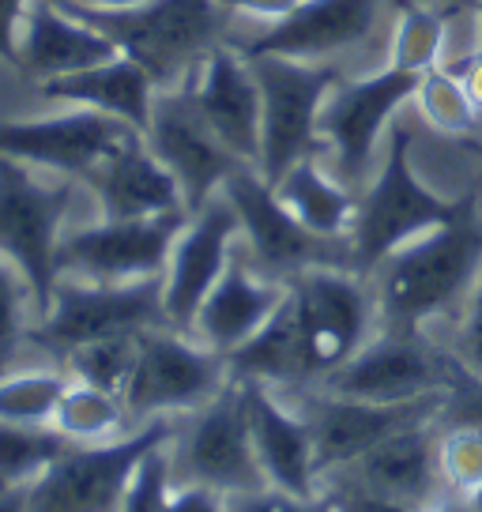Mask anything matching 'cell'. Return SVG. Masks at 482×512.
I'll return each instance as SVG.
<instances>
[{
	"instance_id": "cell-1",
	"label": "cell",
	"mask_w": 482,
	"mask_h": 512,
	"mask_svg": "<svg viewBox=\"0 0 482 512\" xmlns=\"http://www.w3.org/2000/svg\"><path fill=\"white\" fill-rule=\"evenodd\" d=\"M482 275V219L479 196L471 192L467 208L452 223L377 264V320L385 332H422V324L445 313Z\"/></svg>"
},
{
	"instance_id": "cell-2",
	"label": "cell",
	"mask_w": 482,
	"mask_h": 512,
	"mask_svg": "<svg viewBox=\"0 0 482 512\" xmlns=\"http://www.w3.org/2000/svg\"><path fill=\"white\" fill-rule=\"evenodd\" d=\"M72 16L102 31L125 57L147 68L159 91L177 87L193 76L200 61L223 42L230 12L219 0H144L136 8L106 12L76 0H57Z\"/></svg>"
},
{
	"instance_id": "cell-3",
	"label": "cell",
	"mask_w": 482,
	"mask_h": 512,
	"mask_svg": "<svg viewBox=\"0 0 482 512\" xmlns=\"http://www.w3.org/2000/svg\"><path fill=\"white\" fill-rule=\"evenodd\" d=\"M471 192L449 200L418 177L411 162V128L403 121L388 125L385 166L366 189L358 192V211L351 226V264L354 272H377L388 256L407 241L452 223L467 208Z\"/></svg>"
},
{
	"instance_id": "cell-4",
	"label": "cell",
	"mask_w": 482,
	"mask_h": 512,
	"mask_svg": "<svg viewBox=\"0 0 482 512\" xmlns=\"http://www.w3.org/2000/svg\"><path fill=\"white\" fill-rule=\"evenodd\" d=\"M170 441L174 426L166 418H147L121 441H72L31 482L27 512H121L136 467Z\"/></svg>"
},
{
	"instance_id": "cell-5",
	"label": "cell",
	"mask_w": 482,
	"mask_h": 512,
	"mask_svg": "<svg viewBox=\"0 0 482 512\" xmlns=\"http://www.w3.org/2000/svg\"><path fill=\"white\" fill-rule=\"evenodd\" d=\"M76 196V181H38L27 162L0 155V256L12 260L27 279L38 313L46 317L61 268L57 249L65 238V215Z\"/></svg>"
},
{
	"instance_id": "cell-6",
	"label": "cell",
	"mask_w": 482,
	"mask_h": 512,
	"mask_svg": "<svg viewBox=\"0 0 482 512\" xmlns=\"http://www.w3.org/2000/svg\"><path fill=\"white\" fill-rule=\"evenodd\" d=\"M260 87V177L275 185L290 166L328 147L317 132V113L336 87V64L294 61V57H245Z\"/></svg>"
},
{
	"instance_id": "cell-7",
	"label": "cell",
	"mask_w": 482,
	"mask_h": 512,
	"mask_svg": "<svg viewBox=\"0 0 482 512\" xmlns=\"http://www.w3.org/2000/svg\"><path fill=\"white\" fill-rule=\"evenodd\" d=\"M151 328H170L162 275L132 279V283H91V279L61 275L53 305L31 332V343L65 358L83 343L110 336H140Z\"/></svg>"
},
{
	"instance_id": "cell-8",
	"label": "cell",
	"mask_w": 482,
	"mask_h": 512,
	"mask_svg": "<svg viewBox=\"0 0 482 512\" xmlns=\"http://www.w3.org/2000/svg\"><path fill=\"white\" fill-rule=\"evenodd\" d=\"M287 287L302 336L306 384H317L370 343L377 298L351 268H309Z\"/></svg>"
},
{
	"instance_id": "cell-9",
	"label": "cell",
	"mask_w": 482,
	"mask_h": 512,
	"mask_svg": "<svg viewBox=\"0 0 482 512\" xmlns=\"http://www.w3.org/2000/svg\"><path fill=\"white\" fill-rule=\"evenodd\" d=\"M223 196L234 204L241 241L260 275L290 283L309 268H354L351 241H332L298 223L257 166H241L223 181Z\"/></svg>"
},
{
	"instance_id": "cell-10",
	"label": "cell",
	"mask_w": 482,
	"mask_h": 512,
	"mask_svg": "<svg viewBox=\"0 0 482 512\" xmlns=\"http://www.w3.org/2000/svg\"><path fill=\"white\" fill-rule=\"evenodd\" d=\"M464 377V366L434 351L422 332H381L339 369L317 381V392L366 403H411L434 392H449Z\"/></svg>"
},
{
	"instance_id": "cell-11",
	"label": "cell",
	"mask_w": 482,
	"mask_h": 512,
	"mask_svg": "<svg viewBox=\"0 0 482 512\" xmlns=\"http://www.w3.org/2000/svg\"><path fill=\"white\" fill-rule=\"evenodd\" d=\"M170 464L185 482L208 486L223 497L268 490L257 445H253V430H249L245 396L234 377L215 400L193 411V422L177 437Z\"/></svg>"
},
{
	"instance_id": "cell-12",
	"label": "cell",
	"mask_w": 482,
	"mask_h": 512,
	"mask_svg": "<svg viewBox=\"0 0 482 512\" xmlns=\"http://www.w3.org/2000/svg\"><path fill=\"white\" fill-rule=\"evenodd\" d=\"M422 72L388 64L385 72L366 76V80H339L317 113V132L336 155L339 181L347 189H366V174L373 166V151L381 132L392 125V113L403 102L418 95Z\"/></svg>"
},
{
	"instance_id": "cell-13",
	"label": "cell",
	"mask_w": 482,
	"mask_h": 512,
	"mask_svg": "<svg viewBox=\"0 0 482 512\" xmlns=\"http://www.w3.org/2000/svg\"><path fill=\"white\" fill-rule=\"evenodd\" d=\"M230 384L226 354L193 343L177 328H151L140 336L136 369L125 388V411L136 418H162L170 411H196Z\"/></svg>"
},
{
	"instance_id": "cell-14",
	"label": "cell",
	"mask_w": 482,
	"mask_h": 512,
	"mask_svg": "<svg viewBox=\"0 0 482 512\" xmlns=\"http://www.w3.org/2000/svg\"><path fill=\"white\" fill-rule=\"evenodd\" d=\"M189 223V211H166L147 219H102L95 226L68 230L57 249L61 275L91 283H132L166 275L177 234Z\"/></svg>"
},
{
	"instance_id": "cell-15",
	"label": "cell",
	"mask_w": 482,
	"mask_h": 512,
	"mask_svg": "<svg viewBox=\"0 0 482 512\" xmlns=\"http://www.w3.org/2000/svg\"><path fill=\"white\" fill-rule=\"evenodd\" d=\"M144 136L121 117L68 106L57 117H31V121H0V155L27 166H42L68 181H87L117 147Z\"/></svg>"
},
{
	"instance_id": "cell-16",
	"label": "cell",
	"mask_w": 482,
	"mask_h": 512,
	"mask_svg": "<svg viewBox=\"0 0 482 512\" xmlns=\"http://www.w3.org/2000/svg\"><path fill=\"white\" fill-rule=\"evenodd\" d=\"M147 147L177 177L189 215H196L208 200H215L223 192V181L234 170L249 166L215 136V128L204 121V113L196 110L185 83L166 87L155 95V110H151V125H147Z\"/></svg>"
},
{
	"instance_id": "cell-17",
	"label": "cell",
	"mask_w": 482,
	"mask_h": 512,
	"mask_svg": "<svg viewBox=\"0 0 482 512\" xmlns=\"http://www.w3.org/2000/svg\"><path fill=\"white\" fill-rule=\"evenodd\" d=\"M445 400H449V392H434V396H422L411 403L343 400V396H328V392L306 396L302 415L309 418V430L317 441L321 475L354 464L362 452L388 441L392 433L422 426V422H437L445 411Z\"/></svg>"
},
{
	"instance_id": "cell-18",
	"label": "cell",
	"mask_w": 482,
	"mask_h": 512,
	"mask_svg": "<svg viewBox=\"0 0 482 512\" xmlns=\"http://www.w3.org/2000/svg\"><path fill=\"white\" fill-rule=\"evenodd\" d=\"M241 238V223L234 204L223 192L204 208L189 215L185 230L177 234L170 264H166V320L177 332H193L196 313L211 287L223 279L226 264L234 256V241Z\"/></svg>"
},
{
	"instance_id": "cell-19",
	"label": "cell",
	"mask_w": 482,
	"mask_h": 512,
	"mask_svg": "<svg viewBox=\"0 0 482 512\" xmlns=\"http://www.w3.org/2000/svg\"><path fill=\"white\" fill-rule=\"evenodd\" d=\"M193 95L196 110L204 113V121L215 128V136L223 140L241 162L257 166L260 162V87L253 68L245 61V53L234 46L211 49L200 61L193 76L185 80Z\"/></svg>"
},
{
	"instance_id": "cell-20",
	"label": "cell",
	"mask_w": 482,
	"mask_h": 512,
	"mask_svg": "<svg viewBox=\"0 0 482 512\" xmlns=\"http://www.w3.org/2000/svg\"><path fill=\"white\" fill-rule=\"evenodd\" d=\"M249 411V430L257 445V460L272 490H287L298 497H317L321 467H317V441L309 418L294 411L264 381H238Z\"/></svg>"
},
{
	"instance_id": "cell-21",
	"label": "cell",
	"mask_w": 482,
	"mask_h": 512,
	"mask_svg": "<svg viewBox=\"0 0 482 512\" xmlns=\"http://www.w3.org/2000/svg\"><path fill=\"white\" fill-rule=\"evenodd\" d=\"M377 27V0H302L290 16L268 23L249 42H241L245 57H294V61H324L343 49L366 42Z\"/></svg>"
},
{
	"instance_id": "cell-22",
	"label": "cell",
	"mask_w": 482,
	"mask_h": 512,
	"mask_svg": "<svg viewBox=\"0 0 482 512\" xmlns=\"http://www.w3.org/2000/svg\"><path fill=\"white\" fill-rule=\"evenodd\" d=\"M434 426L437 422H422V426L392 433L388 441L362 452L354 464L339 467L343 471L339 482L430 512L441 494V479H445L441 475V437H434Z\"/></svg>"
},
{
	"instance_id": "cell-23",
	"label": "cell",
	"mask_w": 482,
	"mask_h": 512,
	"mask_svg": "<svg viewBox=\"0 0 482 512\" xmlns=\"http://www.w3.org/2000/svg\"><path fill=\"white\" fill-rule=\"evenodd\" d=\"M287 298V283H275L268 275L253 272L249 256H230L223 279L211 287L196 313L193 332L211 351L230 354L245 339H253L275 317V309Z\"/></svg>"
},
{
	"instance_id": "cell-24",
	"label": "cell",
	"mask_w": 482,
	"mask_h": 512,
	"mask_svg": "<svg viewBox=\"0 0 482 512\" xmlns=\"http://www.w3.org/2000/svg\"><path fill=\"white\" fill-rule=\"evenodd\" d=\"M83 185L95 192L102 219H147V215L185 211L177 177L147 147V136L117 147Z\"/></svg>"
},
{
	"instance_id": "cell-25",
	"label": "cell",
	"mask_w": 482,
	"mask_h": 512,
	"mask_svg": "<svg viewBox=\"0 0 482 512\" xmlns=\"http://www.w3.org/2000/svg\"><path fill=\"white\" fill-rule=\"evenodd\" d=\"M117 53L121 49L106 34L72 16L57 0H31L19 38V57H23L19 72H27L31 80L46 83L57 76H72L80 68L110 61Z\"/></svg>"
},
{
	"instance_id": "cell-26",
	"label": "cell",
	"mask_w": 482,
	"mask_h": 512,
	"mask_svg": "<svg viewBox=\"0 0 482 512\" xmlns=\"http://www.w3.org/2000/svg\"><path fill=\"white\" fill-rule=\"evenodd\" d=\"M155 95L159 83L147 76V68L117 53L110 61L80 68L72 76H57V80L42 83V98L46 102H65V106H87V110L110 113L129 121L147 136L151 125V110H155Z\"/></svg>"
},
{
	"instance_id": "cell-27",
	"label": "cell",
	"mask_w": 482,
	"mask_h": 512,
	"mask_svg": "<svg viewBox=\"0 0 482 512\" xmlns=\"http://www.w3.org/2000/svg\"><path fill=\"white\" fill-rule=\"evenodd\" d=\"M275 196L283 200V208L298 219V223L332 241H351L354 211H358V192L347 189L343 181L328 177L321 170L317 155L290 166L287 174L272 185Z\"/></svg>"
},
{
	"instance_id": "cell-28",
	"label": "cell",
	"mask_w": 482,
	"mask_h": 512,
	"mask_svg": "<svg viewBox=\"0 0 482 512\" xmlns=\"http://www.w3.org/2000/svg\"><path fill=\"white\" fill-rule=\"evenodd\" d=\"M226 366L234 381H264V384H306L302 369V336L298 317L290 302V287L275 317L253 339H245L238 351L226 354Z\"/></svg>"
},
{
	"instance_id": "cell-29",
	"label": "cell",
	"mask_w": 482,
	"mask_h": 512,
	"mask_svg": "<svg viewBox=\"0 0 482 512\" xmlns=\"http://www.w3.org/2000/svg\"><path fill=\"white\" fill-rule=\"evenodd\" d=\"M68 445L57 426L0 422V486H31Z\"/></svg>"
},
{
	"instance_id": "cell-30",
	"label": "cell",
	"mask_w": 482,
	"mask_h": 512,
	"mask_svg": "<svg viewBox=\"0 0 482 512\" xmlns=\"http://www.w3.org/2000/svg\"><path fill=\"white\" fill-rule=\"evenodd\" d=\"M125 400L113 396V392H102V388H91V384L72 381L68 392L57 403V415H53V426L65 433L68 441H102L117 433V426L125 422Z\"/></svg>"
},
{
	"instance_id": "cell-31",
	"label": "cell",
	"mask_w": 482,
	"mask_h": 512,
	"mask_svg": "<svg viewBox=\"0 0 482 512\" xmlns=\"http://www.w3.org/2000/svg\"><path fill=\"white\" fill-rule=\"evenodd\" d=\"M144 336V332H140ZM140 336H110L95 339V343H83L76 351L65 354L68 369H72V381L102 388L125 400V388L136 369V354H140Z\"/></svg>"
},
{
	"instance_id": "cell-32",
	"label": "cell",
	"mask_w": 482,
	"mask_h": 512,
	"mask_svg": "<svg viewBox=\"0 0 482 512\" xmlns=\"http://www.w3.org/2000/svg\"><path fill=\"white\" fill-rule=\"evenodd\" d=\"M418 113L445 136H467L475 132L482 113L475 110L471 95L464 91L460 76H452L445 64H437L430 72H422V83H418Z\"/></svg>"
},
{
	"instance_id": "cell-33",
	"label": "cell",
	"mask_w": 482,
	"mask_h": 512,
	"mask_svg": "<svg viewBox=\"0 0 482 512\" xmlns=\"http://www.w3.org/2000/svg\"><path fill=\"white\" fill-rule=\"evenodd\" d=\"M68 377L61 373H19L0 377V422L23 426H53L57 403L68 392Z\"/></svg>"
},
{
	"instance_id": "cell-34",
	"label": "cell",
	"mask_w": 482,
	"mask_h": 512,
	"mask_svg": "<svg viewBox=\"0 0 482 512\" xmlns=\"http://www.w3.org/2000/svg\"><path fill=\"white\" fill-rule=\"evenodd\" d=\"M441 49H445V16L422 4H407L392 34V64L411 72H430L441 64Z\"/></svg>"
},
{
	"instance_id": "cell-35",
	"label": "cell",
	"mask_w": 482,
	"mask_h": 512,
	"mask_svg": "<svg viewBox=\"0 0 482 512\" xmlns=\"http://www.w3.org/2000/svg\"><path fill=\"white\" fill-rule=\"evenodd\" d=\"M441 475L452 490H475L482 482V430L479 426H452L441 437Z\"/></svg>"
},
{
	"instance_id": "cell-36",
	"label": "cell",
	"mask_w": 482,
	"mask_h": 512,
	"mask_svg": "<svg viewBox=\"0 0 482 512\" xmlns=\"http://www.w3.org/2000/svg\"><path fill=\"white\" fill-rule=\"evenodd\" d=\"M170 497H174V464H170L166 445H162L155 452H147L144 464L136 467L121 512H166Z\"/></svg>"
},
{
	"instance_id": "cell-37",
	"label": "cell",
	"mask_w": 482,
	"mask_h": 512,
	"mask_svg": "<svg viewBox=\"0 0 482 512\" xmlns=\"http://www.w3.org/2000/svg\"><path fill=\"white\" fill-rule=\"evenodd\" d=\"M19 268L0 256V377L12 366L19 339H23V294H31Z\"/></svg>"
},
{
	"instance_id": "cell-38",
	"label": "cell",
	"mask_w": 482,
	"mask_h": 512,
	"mask_svg": "<svg viewBox=\"0 0 482 512\" xmlns=\"http://www.w3.org/2000/svg\"><path fill=\"white\" fill-rule=\"evenodd\" d=\"M226 512H336V497L332 494L298 497L268 486V490H257V494L226 497Z\"/></svg>"
},
{
	"instance_id": "cell-39",
	"label": "cell",
	"mask_w": 482,
	"mask_h": 512,
	"mask_svg": "<svg viewBox=\"0 0 482 512\" xmlns=\"http://www.w3.org/2000/svg\"><path fill=\"white\" fill-rule=\"evenodd\" d=\"M456 362L471 377H482V275L475 279L471 298H467L464 324H460V336H456Z\"/></svg>"
},
{
	"instance_id": "cell-40",
	"label": "cell",
	"mask_w": 482,
	"mask_h": 512,
	"mask_svg": "<svg viewBox=\"0 0 482 512\" xmlns=\"http://www.w3.org/2000/svg\"><path fill=\"white\" fill-rule=\"evenodd\" d=\"M31 0H0V61L19 68V34H23V19H27Z\"/></svg>"
},
{
	"instance_id": "cell-41",
	"label": "cell",
	"mask_w": 482,
	"mask_h": 512,
	"mask_svg": "<svg viewBox=\"0 0 482 512\" xmlns=\"http://www.w3.org/2000/svg\"><path fill=\"white\" fill-rule=\"evenodd\" d=\"M332 497H336V512H422L415 505H403V501H392V497H377L370 490L347 486V482H339Z\"/></svg>"
},
{
	"instance_id": "cell-42",
	"label": "cell",
	"mask_w": 482,
	"mask_h": 512,
	"mask_svg": "<svg viewBox=\"0 0 482 512\" xmlns=\"http://www.w3.org/2000/svg\"><path fill=\"white\" fill-rule=\"evenodd\" d=\"M226 12H241V16H253V19H268V23H275V19L290 16L302 0H219Z\"/></svg>"
},
{
	"instance_id": "cell-43",
	"label": "cell",
	"mask_w": 482,
	"mask_h": 512,
	"mask_svg": "<svg viewBox=\"0 0 482 512\" xmlns=\"http://www.w3.org/2000/svg\"><path fill=\"white\" fill-rule=\"evenodd\" d=\"M452 76H460V83H464V91L471 95V102H475V110L482 113V49H475L467 61H456V64H445Z\"/></svg>"
},
{
	"instance_id": "cell-44",
	"label": "cell",
	"mask_w": 482,
	"mask_h": 512,
	"mask_svg": "<svg viewBox=\"0 0 482 512\" xmlns=\"http://www.w3.org/2000/svg\"><path fill=\"white\" fill-rule=\"evenodd\" d=\"M27 490L31 486H0V512H27Z\"/></svg>"
},
{
	"instance_id": "cell-45",
	"label": "cell",
	"mask_w": 482,
	"mask_h": 512,
	"mask_svg": "<svg viewBox=\"0 0 482 512\" xmlns=\"http://www.w3.org/2000/svg\"><path fill=\"white\" fill-rule=\"evenodd\" d=\"M76 4H87V8H106V12H121V8H136L144 0H76Z\"/></svg>"
},
{
	"instance_id": "cell-46",
	"label": "cell",
	"mask_w": 482,
	"mask_h": 512,
	"mask_svg": "<svg viewBox=\"0 0 482 512\" xmlns=\"http://www.w3.org/2000/svg\"><path fill=\"white\" fill-rule=\"evenodd\" d=\"M430 512H475V509L467 505V497H464V501H441V505H434Z\"/></svg>"
},
{
	"instance_id": "cell-47",
	"label": "cell",
	"mask_w": 482,
	"mask_h": 512,
	"mask_svg": "<svg viewBox=\"0 0 482 512\" xmlns=\"http://www.w3.org/2000/svg\"><path fill=\"white\" fill-rule=\"evenodd\" d=\"M467 505H471V509H475V512H482V482H479V486H475V490H467Z\"/></svg>"
},
{
	"instance_id": "cell-48",
	"label": "cell",
	"mask_w": 482,
	"mask_h": 512,
	"mask_svg": "<svg viewBox=\"0 0 482 512\" xmlns=\"http://www.w3.org/2000/svg\"><path fill=\"white\" fill-rule=\"evenodd\" d=\"M479 49H482V0H479Z\"/></svg>"
}]
</instances>
